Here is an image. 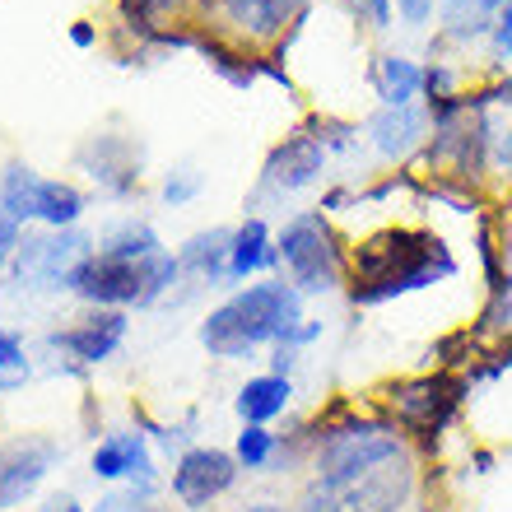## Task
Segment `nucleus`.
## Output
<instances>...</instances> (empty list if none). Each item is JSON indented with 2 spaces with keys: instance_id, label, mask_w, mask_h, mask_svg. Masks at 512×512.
I'll return each instance as SVG.
<instances>
[{
  "instance_id": "obj_1",
  "label": "nucleus",
  "mask_w": 512,
  "mask_h": 512,
  "mask_svg": "<svg viewBox=\"0 0 512 512\" xmlns=\"http://www.w3.org/2000/svg\"><path fill=\"white\" fill-rule=\"evenodd\" d=\"M354 303H387L396 294H415L457 275V261L424 229H382L354 247Z\"/></svg>"
},
{
  "instance_id": "obj_2",
  "label": "nucleus",
  "mask_w": 512,
  "mask_h": 512,
  "mask_svg": "<svg viewBox=\"0 0 512 512\" xmlns=\"http://www.w3.org/2000/svg\"><path fill=\"white\" fill-rule=\"evenodd\" d=\"M298 326H303V294L294 284L270 280L233 294L224 308L210 312L201 326V340L219 359H243L256 345H289Z\"/></svg>"
},
{
  "instance_id": "obj_3",
  "label": "nucleus",
  "mask_w": 512,
  "mask_h": 512,
  "mask_svg": "<svg viewBox=\"0 0 512 512\" xmlns=\"http://www.w3.org/2000/svg\"><path fill=\"white\" fill-rule=\"evenodd\" d=\"M401 457H405V438L396 433V424H382V419L336 424L317 443V480H312V489H345L359 475L378 471V466Z\"/></svg>"
},
{
  "instance_id": "obj_4",
  "label": "nucleus",
  "mask_w": 512,
  "mask_h": 512,
  "mask_svg": "<svg viewBox=\"0 0 512 512\" xmlns=\"http://www.w3.org/2000/svg\"><path fill=\"white\" fill-rule=\"evenodd\" d=\"M275 252H280V266L289 270V284L298 294H336L345 280V247L336 243V233L322 215H294L284 224Z\"/></svg>"
},
{
  "instance_id": "obj_5",
  "label": "nucleus",
  "mask_w": 512,
  "mask_h": 512,
  "mask_svg": "<svg viewBox=\"0 0 512 512\" xmlns=\"http://www.w3.org/2000/svg\"><path fill=\"white\" fill-rule=\"evenodd\" d=\"M0 196H5V210H10L14 219H47L52 229L75 224L84 210V196L75 187H66V182H42V177H33L28 168H10Z\"/></svg>"
},
{
  "instance_id": "obj_6",
  "label": "nucleus",
  "mask_w": 512,
  "mask_h": 512,
  "mask_svg": "<svg viewBox=\"0 0 512 512\" xmlns=\"http://www.w3.org/2000/svg\"><path fill=\"white\" fill-rule=\"evenodd\" d=\"M70 289L89 303H149V261L98 252L70 275Z\"/></svg>"
},
{
  "instance_id": "obj_7",
  "label": "nucleus",
  "mask_w": 512,
  "mask_h": 512,
  "mask_svg": "<svg viewBox=\"0 0 512 512\" xmlns=\"http://www.w3.org/2000/svg\"><path fill=\"white\" fill-rule=\"evenodd\" d=\"M233 475H238V457L219 452V447H196V452H187V457L177 461L173 494L187 508H210L233 485Z\"/></svg>"
},
{
  "instance_id": "obj_8",
  "label": "nucleus",
  "mask_w": 512,
  "mask_h": 512,
  "mask_svg": "<svg viewBox=\"0 0 512 512\" xmlns=\"http://www.w3.org/2000/svg\"><path fill=\"white\" fill-rule=\"evenodd\" d=\"M322 168H326L322 140H317V135H308V131H298V135H289L284 145L270 149L261 182H266V191H275V196H289V191L312 187V182L322 177Z\"/></svg>"
},
{
  "instance_id": "obj_9",
  "label": "nucleus",
  "mask_w": 512,
  "mask_h": 512,
  "mask_svg": "<svg viewBox=\"0 0 512 512\" xmlns=\"http://www.w3.org/2000/svg\"><path fill=\"white\" fill-rule=\"evenodd\" d=\"M84 238L80 233H56V238H33L19 252V280L38 284V289H52V284H70V275L89 261L84 256Z\"/></svg>"
},
{
  "instance_id": "obj_10",
  "label": "nucleus",
  "mask_w": 512,
  "mask_h": 512,
  "mask_svg": "<svg viewBox=\"0 0 512 512\" xmlns=\"http://www.w3.org/2000/svg\"><path fill=\"white\" fill-rule=\"evenodd\" d=\"M457 401V387L443 378H419V382H401L391 391V410H396V424L410 433H433L443 429L447 410Z\"/></svg>"
},
{
  "instance_id": "obj_11",
  "label": "nucleus",
  "mask_w": 512,
  "mask_h": 512,
  "mask_svg": "<svg viewBox=\"0 0 512 512\" xmlns=\"http://www.w3.org/2000/svg\"><path fill=\"white\" fill-rule=\"evenodd\" d=\"M215 10L247 42H275L284 28H294L308 14V0H215Z\"/></svg>"
},
{
  "instance_id": "obj_12",
  "label": "nucleus",
  "mask_w": 512,
  "mask_h": 512,
  "mask_svg": "<svg viewBox=\"0 0 512 512\" xmlns=\"http://www.w3.org/2000/svg\"><path fill=\"white\" fill-rule=\"evenodd\" d=\"M56 447L42 443V438H24V443L0 447V508L19 503L24 494L42 485V475L52 471Z\"/></svg>"
},
{
  "instance_id": "obj_13",
  "label": "nucleus",
  "mask_w": 512,
  "mask_h": 512,
  "mask_svg": "<svg viewBox=\"0 0 512 512\" xmlns=\"http://www.w3.org/2000/svg\"><path fill=\"white\" fill-rule=\"evenodd\" d=\"M368 131H373V149H378L382 159H405V154H415V149L424 145V135H429V108H415V103L382 108Z\"/></svg>"
},
{
  "instance_id": "obj_14",
  "label": "nucleus",
  "mask_w": 512,
  "mask_h": 512,
  "mask_svg": "<svg viewBox=\"0 0 512 512\" xmlns=\"http://www.w3.org/2000/svg\"><path fill=\"white\" fill-rule=\"evenodd\" d=\"M122 331H126V317H117V312H98V317L80 322L75 331H66V336H52V345L70 350L75 359H84V364H98V359H108V354L117 350Z\"/></svg>"
},
{
  "instance_id": "obj_15",
  "label": "nucleus",
  "mask_w": 512,
  "mask_h": 512,
  "mask_svg": "<svg viewBox=\"0 0 512 512\" xmlns=\"http://www.w3.org/2000/svg\"><path fill=\"white\" fill-rule=\"evenodd\" d=\"M266 266H280V252L270 247V233L261 219H247L243 229H233V243H229V280H247L256 270Z\"/></svg>"
},
{
  "instance_id": "obj_16",
  "label": "nucleus",
  "mask_w": 512,
  "mask_h": 512,
  "mask_svg": "<svg viewBox=\"0 0 512 512\" xmlns=\"http://www.w3.org/2000/svg\"><path fill=\"white\" fill-rule=\"evenodd\" d=\"M289 396H294V387H289V378H280V373L252 378L238 391V415H243L247 424H270L275 415L289 410Z\"/></svg>"
},
{
  "instance_id": "obj_17",
  "label": "nucleus",
  "mask_w": 512,
  "mask_h": 512,
  "mask_svg": "<svg viewBox=\"0 0 512 512\" xmlns=\"http://www.w3.org/2000/svg\"><path fill=\"white\" fill-rule=\"evenodd\" d=\"M373 89H378L382 108H405L424 89V70L415 61H405V56H382L373 66Z\"/></svg>"
},
{
  "instance_id": "obj_18",
  "label": "nucleus",
  "mask_w": 512,
  "mask_h": 512,
  "mask_svg": "<svg viewBox=\"0 0 512 512\" xmlns=\"http://www.w3.org/2000/svg\"><path fill=\"white\" fill-rule=\"evenodd\" d=\"M443 10V28L447 38H480L494 28V14H499V0H438Z\"/></svg>"
},
{
  "instance_id": "obj_19",
  "label": "nucleus",
  "mask_w": 512,
  "mask_h": 512,
  "mask_svg": "<svg viewBox=\"0 0 512 512\" xmlns=\"http://www.w3.org/2000/svg\"><path fill=\"white\" fill-rule=\"evenodd\" d=\"M94 475H103V480H117V475H140V480H149V461H145L140 438H135V433H122V438H112V443L98 447Z\"/></svg>"
},
{
  "instance_id": "obj_20",
  "label": "nucleus",
  "mask_w": 512,
  "mask_h": 512,
  "mask_svg": "<svg viewBox=\"0 0 512 512\" xmlns=\"http://www.w3.org/2000/svg\"><path fill=\"white\" fill-rule=\"evenodd\" d=\"M229 243H233V233H201V238H191L187 252H182V266L191 270H201V275H229Z\"/></svg>"
},
{
  "instance_id": "obj_21",
  "label": "nucleus",
  "mask_w": 512,
  "mask_h": 512,
  "mask_svg": "<svg viewBox=\"0 0 512 512\" xmlns=\"http://www.w3.org/2000/svg\"><path fill=\"white\" fill-rule=\"evenodd\" d=\"M103 252H108V256H126V261H149V256H159V238H154V229H149V224H126L122 233H112Z\"/></svg>"
},
{
  "instance_id": "obj_22",
  "label": "nucleus",
  "mask_w": 512,
  "mask_h": 512,
  "mask_svg": "<svg viewBox=\"0 0 512 512\" xmlns=\"http://www.w3.org/2000/svg\"><path fill=\"white\" fill-rule=\"evenodd\" d=\"M191 0H122V19L131 28H140V33H154L159 28V19H168V14H182Z\"/></svg>"
},
{
  "instance_id": "obj_23",
  "label": "nucleus",
  "mask_w": 512,
  "mask_h": 512,
  "mask_svg": "<svg viewBox=\"0 0 512 512\" xmlns=\"http://www.w3.org/2000/svg\"><path fill=\"white\" fill-rule=\"evenodd\" d=\"M238 466H247V471H261L270 457H275V438H270L266 424H247L243 433H238Z\"/></svg>"
},
{
  "instance_id": "obj_24",
  "label": "nucleus",
  "mask_w": 512,
  "mask_h": 512,
  "mask_svg": "<svg viewBox=\"0 0 512 512\" xmlns=\"http://www.w3.org/2000/svg\"><path fill=\"white\" fill-rule=\"evenodd\" d=\"M28 378V364H24V345L14 331H0V391H14L24 387Z\"/></svg>"
},
{
  "instance_id": "obj_25",
  "label": "nucleus",
  "mask_w": 512,
  "mask_h": 512,
  "mask_svg": "<svg viewBox=\"0 0 512 512\" xmlns=\"http://www.w3.org/2000/svg\"><path fill=\"white\" fill-rule=\"evenodd\" d=\"M350 5H354V14H359V19H368L378 33H387V28H391V0H350Z\"/></svg>"
},
{
  "instance_id": "obj_26",
  "label": "nucleus",
  "mask_w": 512,
  "mask_h": 512,
  "mask_svg": "<svg viewBox=\"0 0 512 512\" xmlns=\"http://www.w3.org/2000/svg\"><path fill=\"white\" fill-rule=\"evenodd\" d=\"M489 38H494V52H499V56H512V5H499Z\"/></svg>"
},
{
  "instance_id": "obj_27",
  "label": "nucleus",
  "mask_w": 512,
  "mask_h": 512,
  "mask_svg": "<svg viewBox=\"0 0 512 512\" xmlns=\"http://www.w3.org/2000/svg\"><path fill=\"white\" fill-rule=\"evenodd\" d=\"M433 5H438V0H396V14H401L410 28H424L433 19Z\"/></svg>"
},
{
  "instance_id": "obj_28",
  "label": "nucleus",
  "mask_w": 512,
  "mask_h": 512,
  "mask_svg": "<svg viewBox=\"0 0 512 512\" xmlns=\"http://www.w3.org/2000/svg\"><path fill=\"white\" fill-rule=\"evenodd\" d=\"M14 247H19V219L0 205V266H5V256H10Z\"/></svg>"
},
{
  "instance_id": "obj_29",
  "label": "nucleus",
  "mask_w": 512,
  "mask_h": 512,
  "mask_svg": "<svg viewBox=\"0 0 512 512\" xmlns=\"http://www.w3.org/2000/svg\"><path fill=\"white\" fill-rule=\"evenodd\" d=\"M98 512H149V503L135 499V489H131V494H112V499H103Z\"/></svg>"
},
{
  "instance_id": "obj_30",
  "label": "nucleus",
  "mask_w": 512,
  "mask_h": 512,
  "mask_svg": "<svg viewBox=\"0 0 512 512\" xmlns=\"http://www.w3.org/2000/svg\"><path fill=\"white\" fill-rule=\"evenodd\" d=\"M196 187H201V177H168V187H163V196L168 201H187V196H196Z\"/></svg>"
},
{
  "instance_id": "obj_31",
  "label": "nucleus",
  "mask_w": 512,
  "mask_h": 512,
  "mask_svg": "<svg viewBox=\"0 0 512 512\" xmlns=\"http://www.w3.org/2000/svg\"><path fill=\"white\" fill-rule=\"evenodd\" d=\"M70 42H75V47H89V42H94V28H89V24H75V28H70Z\"/></svg>"
},
{
  "instance_id": "obj_32",
  "label": "nucleus",
  "mask_w": 512,
  "mask_h": 512,
  "mask_svg": "<svg viewBox=\"0 0 512 512\" xmlns=\"http://www.w3.org/2000/svg\"><path fill=\"white\" fill-rule=\"evenodd\" d=\"M243 512H284V508H275V503H256V508H243Z\"/></svg>"
},
{
  "instance_id": "obj_33",
  "label": "nucleus",
  "mask_w": 512,
  "mask_h": 512,
  "mask_svg": "<svg viewBox=\"0 0 512 512\" xmlns=\"http://www.w3.org/2000/svg\"><path fill=\"white\" fill-rule=\"evenodd\" d=\"M499 5H512V0H499Z\"/></svg>"
}]
</instances>
